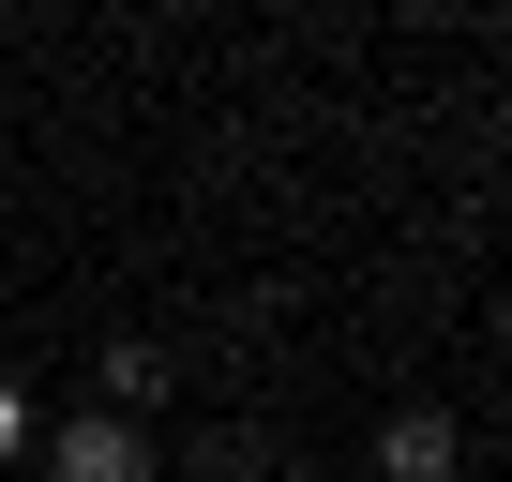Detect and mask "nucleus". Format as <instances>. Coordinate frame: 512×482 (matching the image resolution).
<instances>
[{"label": "nucleus", "mask_w": 512, "mask_h": 482, "mask_svg": "<svg viewBox=\"0 0 512 482\" xmlns=\"http://www.w3.org/2000/svg\"><path fill=\"white\" fill-rule=\"evenodd\" d=\"M46 467H61V482H151V437L106 422V407H76V422L46 437Z\"/></svg>", "instance_id": "obj_1"}, {"label": "nucleus", "mask_w": 512, "mask_h": 482, "mask_svg": "<svg viewBox=\"0 0 512 482\" xmlns=\"http://www.w3.org/2000/svg\"><path fill=\"white\" fill-rule=\"evenodd\" d=\"M377 482H452V422H437V407H392V437H377Z\"/></svg>", "instance_id": "obj_2"}, {"label": "nucleus", "mask_w": 512, "mask_h": 482, "mask_svg": "<svg viewBox=\"0 0 512 482\" xmlns=\"http://www.w3.org/2000/svg\"><path fill=\"white\" fill-rule=\"evenodd\" d=\"M91 377H106V422H136V407H151V392H166V377H181V362H166V347H136V332H121V347H106V362H91Z\"/></svg>", "instance_id": "obj_3"}, {"label": "nucleus", "mask_w": 512, "mask_h": 482, "mask_svg": "<svg viewBox=\"0 0 512 482\" xmlns=\"http://www.w3.org/2000/svg\"><path fill=\"white\" fill-rule=\"evenodd\" d=\"M16 452H31V392L0 377V467H16Z\"/></svg>", "instance_id": "obj_4"}]
</instances>
